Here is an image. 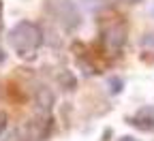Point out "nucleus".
I'll return each instance as SVG.
<instances>
[{"label": "nucleus", "instance_id": "1", "mask_svg": "<svg viewBox=\"0 0 154 141\" xmlns=\"http://www.w3.org/2000/svg\"><path fill=\"white\" fill-rule=\"evenodd\" d=\"M43 41H45V34H43L41 26L34 24V22H28V19L15 24L9 30V45H11V49L19 58H24V60L34 58L36 51L41 49Z\"/></svg>", "mask_w": 154, "mask_h": 141}, {"label": "nucleus", "instance_id": "2", "mask_svg": "<svg viewBox=\"0 0 154 141\" xmlns=\"http://www.w3.org/2000/svg\"><path fill=\"white\" fill-rule=\"evenodd\" d=\"M49 11L66 32H75L82 26V11L75 0H49Z\"/></svg>", "mask_w": 154, "mask_h": 141}, {"label": "nucleus", "instance_id": "3", "mask_svg": "<svg viewBox=\"0 0 154 141\" xmlns=\"http://www.w3.org/2000/svg\"><path fill=\"white\" fill-rule=\"evenodd\" d=\"M51 130V118L49 115H38L32 118L28 122L22 124V128L17 130L19 141H45Z\"/></svg>", "mask_w": 154, "mask_h": 141}, {"label": "nucleus", "instance_id": "4", "mask_svg": "<svg viewBox=\"0 0 154 141\" xmlns=\"http://www.w3.org/2000/svg\"><path fill=\"white\" fill-rule=\"evenodd\" d=\"M103 43H105L107 51L113 54V56L118 54V51H122V47H124V43H126V28H124L122 24L109 26V28L105 30V34H103Z\"/></svg>", "mask_w": 154, "mask_h": 141}, {"label": "nucleus", "instance_id": "5", "mask_svg": "<svg viewBox=\"0 0 154 141\" xmlns=\"http://www.w3.org/2000/svg\"><path fill=\"white\" fill-rule=\"evenodd\" d=\"M56 105V94L49 86H38L34 90V111L36 115H49Z\"/></svg>", "mask_w": 154, "mask_h": 141}, {"label": "nucleus", "instance_id": "6", "mask_svg": "<svg viewBox=\"0 0 154 141\" xmlns=\"http://www.w3.org/2000/svg\"><path fill=\"white\" fill-rule=\"evenodd\" d=\"M128 124L137 126L141 130H154V107H143L135 118L128 120Z\"/></svg>", "mask_w": 154, "mask_h": 141}, {"label": "nucleus", "instance_id": "7", "mask_svg": "<svg viewBox=\"0 0 154 141\" xmlns=\"http://www.w3.org/2000/svg\"><path fill=\"white\" fill-rule=\"evenodd\" d=\"M58 84L62 86V90L73 92V90L77 88V79H75V75H73L71 71H62L60 75H58Z\"/></svg>", "mask_w": 154, "mask_h": 141}, {"label": "nucleus", "instance_id": "8", "mask_svg": "<svg viewBox=\"0 0 154 141\" xmlns=\"http://www.w3.org/2000/svg\"><path fill=\"white\" fill-rule=\"evenodd\" d=\"M7 124H9V115H7V111L0 109V137H2V133L7 130Z\"/></svg>", "mask_w": 154, "mask_h": 141}, {"label": "nucleus", "instance_id": "9", "mask_svg": "<svg viewBox=\"0 0 154 141\" xmlns=\"http://www.w3.org/2000/svg\"><path fill=\"white\" fill-rule=\"evenodd\" d=\"M109 86H111V94H118L122 90V79H109Z\"/></svg>", "mask_w": 154, "mask_h": 141}, {"label": "nucleus", "instance_id": "10", "mask_svg": "<svg viewBox=\"0 0 154 141\" xmlns=\"http://www.w3.org/2000/svg\"><path fill=\"white\" fill-rule=\"evenodd\" d=\"M143 45L146 47H154V32H150V34L143 36Z\"/></svg>", "mask_w": 154, "mask_h": 141}, {"label": "nucleus", "instance_id": "11", "mask_svg": "<svg viewBox=\"0 0 154 141\" xmlns=\"http://www.w3.org/2000/svg\"><path fill=\"white\" fill-rule=\"evenodd\" d=\"M2 30H5V19H2V0H0V36H2Z\"/></svg>", "mask_w": 154, "mask_h": 141}, {"label": "nucleus", "instance_id": "12", "mask_svg": "<svg viewBox=\"0 0 154 141\" xmlns=\"http://www.w3.org/2000/svg\"><path fill=\"white\" fill-rule=\"evenodd\" d=\"M148 15H150V17H154V0L148 5Z\"/></svg>", "mask_w": 154, "mask_h": 141}, {"label": "nucleus", "instance_id": "13", "mask_svg": "<svg viewBox=\"0 0 154 141\" xmlns=\"http://www.w3.org/2000/svg\"><path fill=\"white\" fill-rule=\"evenodd\" d=\"M116 2H122V5H137L139 0H116Z\"/></svg>", "mask_w": 154, "mask_h": 141}, {"label": "nucleus", "instance_id": "14", "mask_svg": "<svg viewBox=\"0 0 154 141\" xmlns=\"http://www.w3.org/2000/svg\"><path fill=\"white\" fill-rule=\"evenodd\" d=\"M5 60H7V56H5V51H2V47H0V64H2V62H5Z\"/></svg>", "mask_w": 154, "mask_h": 141}, {"label": "nucleus", "instance_id": "15", "mask_svg": "<svg viewBox=\"0 0 154 141\" xmlns=\"http://www.w3.org/2000/svg\"><path fill=\"white\" fill-rule=\"evenodd\" d=\"M120 141H139V139H133V137H122Z\"/></svg>", "mask_w": 154, "mask_h": 141}]
</instances>
